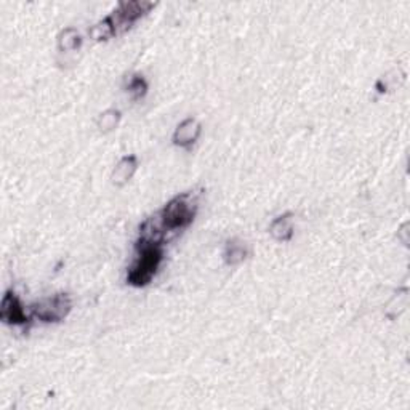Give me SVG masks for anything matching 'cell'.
Wrapping results in <instances>:
<instances>
[{"mask_svg":"<svg viewBox=\"0 0 410 410\" xmlns=\"http://www.w3.org/2000/svg\"><path fill=\"white\" fill-rule=\"evenodd\" d=\"M196 196L192 194V192H184V194L172 199V201L160 210V216H162L167 229H169V231H175V229H182L191 225L196 216Z\"/></svg>","mask_w":410,"mask_h":410,"instance_id":"7a4b0ae2","label":"cell"},{"mask_svg":"<svg viewBox=\"0 0 410 410\" xmlns=\"http://www.w3.org/2000/svg\"><path fill=\"white\" fill-rule=\"evenodd\" d=\"M154 9L153 2H145V0H132V2H121L113 15H109L116 28V34H121L130 28L136 20H140L143 15H146L149 10Z\"/></svg>","mask_w":410,"mask_h":410,"instance_id":"277c9868","label":"cell"},{"mask_svg":"<svg viewBox=\"0 0 410 410\" xmlns=\"http://www.w3.org/2000/svg\"><path fill=\"white\" fill-rule=\"evenodd\" d=\"M138 170V157L130 154V156H123L119 162L116 164L113 175H111V182L114 186H126L130 179L133 178V175Z\"/></svg>","mask_w":410,"mask_h":410,"instance_id":"ba28073f","label":"cell"},{"mask_svg":"<svg viewBox=\"0 0 410 410\" xmlns=\"http://www.w3.org/2000/svg\"><path fill=\"white\" fill-rule=\"evenodd\" d=\"M122 119V114L119 109H108L104 113L99 114L98 121H96V127L99 128V132L103 133H109L119 127Z\"/></svg>","mask_w":410,"mask_h":410,"instance_id":"4fadbf2b","label":"cell"},{"mask_svg":"<svg viewBox=\"0 0 410 410\" xmlns=\"http://www.w3.org/2000/svg\"><path fill=\"white\" fill-rule=\"evenodd\" d=\"M89 35H90V39L95 42H106L111 39V37H114L117 34H116V28L113 21H111L109 16H106L104 20L93 24L89 31Z\"/></svg>","mask_w":410,"mask_h":410,"instance_id":"8fae6325","label":"cell"},{"mask_svg":"<svg viewBox=\"0 0 410 410\" xmlns=\"http://www.w3.org/2000/svg\"><path fill=\"white\" fill-rule=\"evenodd\" d=\"M82 45V39L77 29L66 28L58 35V48L60 52H74V50L80 48Z\"/></svg>","mask_w":410,"mask_h":410,"instance_id":"7c38bea8","label":"cell"},{"mask_svg":"<svg viewBox=\"0 0 410 410\" xmlns=\"http://www.w3.org/2000/svg\"><path fill=\"white\" fill-rule=\"evenodd\" d=\"M0 319L7 324H26L29 321V316L24 311L23 304L13 292L9 290L2 298V304H0Z\"/></svg>","mask_w":410,"mask_h":410,"instance_id":"8992f818","label":"cell"},{"mask_svg":"<svg viewBox=\"0 0 410 410\" xmlns=\"http://www.w3.org/2000/svg\"><path fill=\"white\" fill-rule=\"evenodd\" d=\"M71 297L67 294H57L34 303L31 311L42 322H60L71 313Z\"/></svg>","mask_w":410,"mask_h":410,"instance_id":"3957f363","label":"cell"},{"mask_svg":"<svg viewBox=\"0 0 410 410\" xmlns=\"http://www.w3.org/2000/svg\"><path fill=\"white\" fill-rule=\"evenodd\" d=\"M127 92L132 95L133 99H140L146 95L148 92V84L146 80L143 79L141 76H133L130 77L128 80V85H127Z\"/></svg>","mask_w":410,"mask_h":410,"instance_id":"5bb4252c","label":"cell"},{"mask_svg":"<svg viewBox=\"0 0 410 410\" xmlns=\"http://www.w3.org/2000/svg\"><path fill=\"white\" fill-rule=\"evenodd\" d=\"M167 231H169V229H167L162 216H160L159 212L156 215L149 216V218L140 226V238L136 244L162 245Z\"/></svg>","mask_w":410,"mask_h":410,"instance_id":"5b68a950","label":"cell"},{"mask_svg":"<svg viewBox=\"0 0 410 410\" xmlns=\"http://www.w3.org/2000/svg\"><path fill=\"white\" fill-rule=\"evenodd\" d=\"M271 238L279 242H287L294 236V218L292 214H284L272 220L270 226Z\"/></svg>","mask_w":410,"mask_h":410,"instance_id":"9c48e42d","label":"cell"},{"mask_svg":"<svg viewBox=\"0 0 410 410\" xmlns=\"http://www.w3.org/2000/svg\"><path fill=\"white\" fill-rule=\"evenodd\" d=\"M202 133V126L196 121L194 117H188L184 119L173 132V145L179 148H191L199 140Z\"/></svg>","mask_w":410,"mask_h":410,"instance_id":"52a82bcc","label":"cell"},{"mask_svg":"<svg viewBox=\"0 0 410 410\" xmlns=\"http://www.w3.org/2000/svg\"><path fill=\"white\" fill-rule=\"evenodd\" d=\"M162 245H143L136 244V257L135 263L130 266L127 282L133 287H145L153 281L154 275L162 262Z\"/></svg>","mask_w":410,"mask_h":410,"instance_id":"6da1fadb","label":"cell"},{"mask_svg":"<svg viewBox=\"0 0 410 410\" xmlns=\"http://www.w3.org/2000/svg\"><path fill=\"white\" fill-rule=\"evenodd\" d=\"M223 255H225L226 265L234 266L242 263L248 257V248L245 245V242H242L239 239H231L226 242L225 253Z\"/></svg>","mask_w":410,"mask_h":410,"instance_id":"30bf717a","label":"cell"}]
</instances>
